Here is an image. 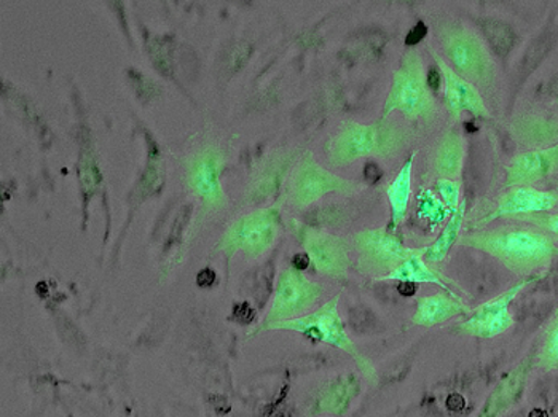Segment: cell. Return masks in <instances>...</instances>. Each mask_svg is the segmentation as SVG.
Instances as JSON below:
<instances>
[{
  "instance_id": "obj_12",
  "label": "cell",
  "mask_w": 558,
  "mask_h": 417,
  "mask_svg": "<svg viewBox=\"0 0 558 417\" xmlns=\"http://www.w3.org/2000/svg\"><path fill=\"white\" fill-rule=\"evenodd\" d=\"M348 189H350L348 182L316 167L313 161H306L298 172L292 192L299 205H310L327 193L348 192Z\"/></svg>"
},
{
  "instance_id": "obj_15",
  "label": "cell",
  "mask_w": 558,
  "mask_h": 417,
  "mask_svg": "<svg viewBox=\"0 0 558 417\" xmlns=\"http://www.w3.org/2000/svg\"><path fill=\"white\" fill-rule=\"evenodd\" d=\"M306 247L319 271L330 275H342L348 270L350 260H348L347 246L339 237L313 234L306 241Z\"/></svg>"
},
{
  "instance_id": "obj_3",
  "label": "cell",
  "mask_w": 558,
  "mask_h": 417,
  "mask_svg": "<svg viewBox=\"0 0 558 417\" xmlns=\"http://www.w3.org/2000/svg\"><path fill=\"white\" fill-rule=\"evenodd\" d=\"M440 42L450 68L474 86L494 84L496 68L490 51L477 34L461 24H450L440 30Z\"/></svg>"
},
{
  "instance_id": "obj_7",
  "label": "cell",
  "mask_w": 558,
  "mask_h": 417,
  "mask_svg": "<svg viewBox=\"0 0 558 417\" xmlns=\"http://www.w3.org/2000/svg\"><path fill=\"white\" fill-rule=\"evenodd\" d=\"M281 329L295 330L312 338L313 341H326L332 346L340 347V349L348 351L363 361L367 375H374V368L368 361H365L360 354H356L351 341L348 340L344 333L342 320H340L339 312H337V302L327 303L319 311L310 314L303 319L288 320V322L279 323Z\"/></svg>"
},
{
  "instance_id": "obj_23",
  "label": "cell",
  "mask_w": 558,
  "mask_h": 417,
  "mask_svg": "<svg viewBox=\"0 0 558 417\" xmlns=\"http://www.w3.org/2000/svg\"><path fill=\"white\" fill-rule=\"evenodd\" d=\"M449 208L440 201V198H436L434 192L425 189L418 199V216L429 222V225H437L442 222L447 216H451Z\"/></svg>"
},
{
  "instance_id": "obj_4",
  "label": "cell",
  "mask_w": 558,
  "mask_h": 417,
  "mask_svg": "<svg viewBox=\"0 0 558 417\" xmlns=\"http://www.w3.org/2000/svg\"><path fill=\"white\" fill-rule=\"evenodd\" d=\"M404 146V134L387 120L375 125H350L333 140L332 157L347 164L368 155H395Z\"/></svg>"
},
{
  "instance_id": "obj_9",
  "label": "cell",
  "mask_w": 558,
  "mask_h": 417,
  "mask_svg": "<svg viewBox=\"0 0 558 417\" xmlns=\"http://www.w3.org/2000/svg\"><path fill=\"white\" fill-rule=\"evenodd\" d=\"M434 58H436L437 65H439L444 96H446V105L449 107L451 116L460 119L463 113H470L475 119H488L490 113H488L481 93L477 91V86L464 81L442 58L437 57V54H434Z\"/></svg>"
},
{
  "instance_id": "obj_20",
  "label": "cell",
  "mask_w": 558,
  "mask_h": 417,
  "mask_svg": "<svg viewBox=\"0 0 558 417\" xmlns=\"http://www.w3.org/2000/svg\"><path fill=\"white\" fill-rule=\"evenodd\" d=\"M464 217H466V203L461 201L460 208L451 213L450 219L447 220L446 226L440 231L433 246L426 247V249L422 252L423 258H425L428 263H440V261L446 260L447 255L450 254L451 247L460 240Z\"/></svg>"
},
{
  "instance_id": "obj_25",
  "label": "cell",
  "mask_w": 558,
  "mask_h": 417,
  "mask_svg": "<svg viewBox=\"0 0 558 417\" xmlns=\"http://www.w3.org/2000/svg\"><path fill=\"white\" fill-rule=\"evenodd\" d=\"M519 219L532 223L536 229L546 231L554 240H558V213H535V216L519 217Z\"/></svg>"
},
{
  "instance_id": "obj_17",
  "label": "cell",
  "mask_w": 558,
  "mask_h": 417,
  "mask_svg": "<svg viewBox=\"0 0 558 417\" xmlns=\"http://www.w3.org/2000/svg\"><path fill=\"white\" fill-rule=\"evenodd\" d=\"M388 281H398L401 284H434L439 285L442 291H450L446 279L429 267L428 261L423 258L422 252H412L408 260L388 274Z\"/></svg>"
},
{
  "instance_id": "obj_2",
  "label": "cell",
  "mask_w": 558,
  "mask_h": 417,
  "mask_svg": "<svg viewBox=\"0 0 558 417\" xmlns=\"http://www.w3.org/2000/svg\"><path fill=\"white\" fill-rule=\"evenodd\" d=\"M391 112H399L409 120H430L436 115V101L430 95L425 64L415 50L408 51L392 74L384 119Z\"/></svg>"
},
{
  "instance_id": "obj_10",
  "label": "cell",
  "mask_w": 558,
  "mask_h": 417,
  "mask_svg": "<svg viewBox=\"0 0 558 417\" xmlns=\"http://www.w3.org/2000/svg\"><path fill=\"white\" fill-rule=\"evenodd\" d=\"M557 205L558 196L556 193L543 192V189L532 187H515L499 199L494 212L482 223H490L494 220L506 219V217L519 219V217L549 212Z\"/></svg>"
},
{
  "instance_id": "obj_6",
  "label": "cell",
  "mask_w": 558,
  "mask_h": 417,
  "mask_svg": "<svg viewBox=\"0 0 558 417\" xmlns=\"http://www.w3.org/2000/svg\"><path fill=\"white\" fill-rule=\"evenodd\" d=\"M356 249L364 270L384 279L401 267L413 252L387 230H368L357 234Z\"/></svg>"
},
{
  "instance_id": "obj_14",
  "label": "cell",
  "mask_w": 558,
  "mask_h": 417,
  "mask_svg": "<svg viewBox=\"0 0 558 417\" xmlns=\"http://www.w3.org/2000/svg\"><path fill=\"white\" fill-rule=\"evenodd\" d=\"M529 373L530 365L525 361V364L519 365L512 373L502 378L501 382L496 385L495 391L488 396L477 417H501L506 415L523 395Z\"/></svg>"
},
{
  "instance_id": "obj_8",
  "label": "cell",
  "mask_w": 558,
  "mask_h": 417,
  "mask_svg": "<svg viewBox=\"0 0 558 417\" xmlns=\"http://www.w3.org/2000/svg\"><path fill=\"white\" fill-rule=\"evenodd\" d=\"M322 296V287L303 278L301 272L289 270L279 278L271 320H286L315 305Z\"/></svg>"
},
{
  "instance_id": "obj_5",
  "label": "cell",
  "mask_w": 558,
  "mask_h": 417,
  "mask_svg": "<svg viewBox=\"0 0 558 417\" xmlns=\"http://www.w3.org/2000/svg\"><path fill=\"white\" fill-rule=\"evenodd\" d=\"M537 278L539 275L523 278L522 281L517 282L515 285L502 292L501 295L478 306L477 309L470 312V317L464 322L457 327L458 332L482 338V340H490V338L508 332L514 326V317L511 314L512 302L520 295V292L525 291Z\"/></svg>"
},
{
  "instance_id": "obj_11",
  "label": "cell",
  "mask_w": 558,
  "mask_h": 417,
  "mask_svg": "<svg viewBox=\"0 0 558 417\" xmlns=\"http://www.w3.org/2000/svg\"><path fill=\"white\" fill-rule=\"evenodd\" d=\"M558 168V146L535 148L514 158L506 169L508 187H530Z\"/></svg>"
},
{
  "instance_id": "obj_27",
  "label": "cell",
  "mask_w": 558,
  "mask_h": 417,
  "mask_svg": "<svg viewBox=\"0 0 558 417\" xmlns=\"http://www.w3.org/2000/svg\"><path fill=\"white\" fill-rule=\"evenodd\" d=\"M216 281V272L211 270H203L198 274V285L199 287H211Z\"/></svg>"
},
{
  "instance_id": "obj_18",
  "label": "cell",
  "mask_w": 558,
  "mask_h": 417,
  "mask_svg": "<svg viewBox=\"0 0 558 417\" xmlns=\"http://www.w3.org/2000/svg\"><path fill=\"white\" fill-rule=\"evenodd\" d=\"M413 161H415V157H410L405 161L404 167L387 188L392 226L401 225L408 217L410 198H412Z\"/></svg>"
},
{
  "instance_id": "obj_1",
  "label": "cell",
  "mask_w": 558,
  "mask_h": 417,
  "mask_svg": "<svg viewBox=\"0 0 558 417\" xmlns=\"http://www.w3.org/2000/svg\"><path fill=\"white\" fill-rule=\"evenodd\" d=\"M461 244L484 252L515 274L530 278L546 270L558 257L557 240L532 226H501L466 234Z\"/></svg>"
},
{
  "instance_id": "obj_24",
  "label": "cell",
  "mask_w": 558,
  "mask_h": 417,
  "mask_svg": "<svg viewBox=\"0 0 558 417\" xmlns=\"http://www.w3.org/2000/svg\"><path fill=\"white\" fill-rule=\"evenodd\" d=\"M436 192L439 195L440 201L449 208L450 212H454L460 208V185L457 181L450 179H437Z\"/></svg>"
},
{
  "instance_id": "obj_19",
  "label": "cell",
  "mask_w": 558,
  "mask_h": 417,
  "mask_svg": "<svg viewBox=\"0 0 558 417\" xmlns=\"http://www.w3.org/2000/svg\"><path fill=\"white\" fill-rule=\"evenodd\" d=\"M512 133L520 143L536 148L553 147L558 137L557 123L537 116H523L512 125Z\"/></svg>"
},
{
  "instance_id": "obj_21",
  "label": "cell",
  "mask_w": 558,
  "mask_h": 417,
  "mask_svg": "<svg viewBox=\"0 0 558 417\" xmlns=\"http://www.w3.org/2000/svg\"><path fill=\"white\" fill-rule=\"evenodd\" d=\"M277 223L270 212L253 217L240 230V240L254 254L267 249L274 243Z\"/></svg>"
},
{
  "instance_id": "obj_28",
  "label": "cell",
  "mask_w": 558,
  "mask_h": 417,
  "mask_svg": "<svg viewBox=\"0 0 558 417\" xmlns=\"http://www.w3.org/2000/svg\"><path fill=\"white\" fill-rule=\"evenodd\" d=\"M292 263H294V267L298 268V270H305V268L308 267V255H295L294 260H292Z\"/></svg>"
},
{
  "instance_id": "obj_22",
  "label": "cell",
  "mask_w": 558,
  "mask_h": 417,
  "mask_svg": "<svg viewBox=\"0 0 558 417\" xmlns=\"http://www.w3.org/2000/svg\"><path fill=\"white\" fill-rule=\"evenodd\" d=\"M537 367L544 371H558V317L544 333L543 344L537 353Z\"/></svg>"
},
{
  "instance_id": "obj_26",
  "label": "cell",
  "mask_w": 558,
  "mask_h": 417,
  "mask_svg": "<svg viewBox=\"0 0 558 417\" xmlns=\"http://www.w3.org/2000/svg\"><path fill=\"white\" fill-rule=\"evenodd\" d=\"M196 181H198V188L203 195H213L216 192V174L211 164H203L198 175H196Z\"/></svg>"
},
{
  "instance_id": "obj_16",
  "label": "cell",
  "mask_w": 558,
  "mask_h": 417,
  "mask_svg": "<svg viewBox=\"0 0 558 417\" xmlns=\"http://www.w3.org/2000/svg\"><path fill=\"white\" fill-rule=\"evenodd\" d=\"M466 157V140L458 130H450L440 140L434 154V171L439 179L457 181Z\"/></svg>"
},
{
  "instance_id": "obj_13",
  "label": "cell",
  "mask_w": 558,
  "mask_h": 417,
  "mask_svg": "<svg viewBox=\"0 0 558 417\" xmlns=\"http://www.w3.org/2000/svg\"><path fill=\"white\" fill-rule=\"evenodd\" d=\"M470 312V308L464 305L460 296L454 295L453 292L444 291L420 299L412 316V323L418 327L442 326L453 317Z\"/></svg>"
}]
</instances>
